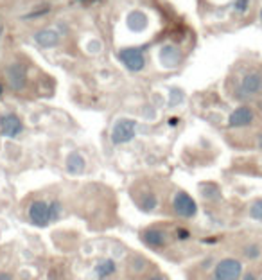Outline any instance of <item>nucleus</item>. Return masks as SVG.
Instances as JSON below:
<instances>
[{
	"label": "nucleus",
	"instance_id": "obj_4",
	"mask_svg": "<svg viewBox=\"0 0 262 280\" xmlns=\"http://www.w3.org/2000/svg\"><path fill=\"white\" fill-rule=\"evenodd\" d=\"M173 208L176 212V216L180 218L190 219L198 214V205L196 201L192 199V196L185 191H178L173 198Z\"/></svg>",
	"mask_w": 262,
	"mask_h": 280
},
{
	"label": "nucleus",
	"instance_id": "obj_23",
	"mask_svg": "<svg viewBox=\"0 0 262 280\" xmlns=\"http://www.w3.org/2000/svg\"><path fill=\"white\" fill-rule=\"evenodd\" d=\"M243 280H257V276H255L253 271H246L243 275Z\"/></svg>",
	"mask_w": 262,
	"mask_h": 280
},
{
	"label": "nucleus",
	"instance_id": "obj_26",
	"mask_svg": "<svg viewBox=\"0 0 262 280\" xmlns=\"http://www.w3.org/2000/svg\"><path fill=\"white\" fill-rule=\"evenodd\" d=\"M149 280H163V278H162V276H160V275H153Z\"/></svg>",
	"mask_w": 262,
	"mask_h": 280
},
{
	"label": "nucleus",
	"instance_id": "obj_21",
	"mask_svg": "<svg viewBox=\"0 0 262 280\" xmlns=\"http://www.w3.org/2000/svg\"><path fill=\"white\" fill-rule=\"evenodd\" d=\"M181 97H183V93H181L178 88L171 90V106H176L178 102L181 101Z\"/></svg>",
	"mask_w": 262,
	"mask_h": 280
},
{
	"label": "nucleus",
	"instance_id": "obj_29",
	"mask_svg": "<svg viewBox=\"0 0 262 280\" xmlns=\"http://www.w3.org/2000/svg\"><path fill=\"white\" fill-rule=\"evenodd\" d=\"M260 18H262V13H260Z\"/></svg>",
	"mask_w": 262,
	"mask_h": 280
},
{
	"label": "nucleus",
	"instance_id": "obj_15",
	"mask_svg": "<svg viewBox=\"0 0 262 280\" xmlns=\"http://www.w3.org/2000/svg\"><path fill=\"white\" fill-rule=\"evenodd\" d=\"M126 23L133 32H139L147 27V16L142 11H131L126 18Z\"/></svg>",
	"mask_w": 262,
	"mask_h": 280
},
{
	"label": "nucleus",
	"instance_id": "obj_7",
	"mask_svg": "<svg viewBox=\"0 0 262 280\" xmlns=\"http://www.w3.org/2000/svg\"><path fill=\"white\" fill-rule=\"evenodd\" d=\"M255 119V113L250 106H239L235 108L234 112L228 117V126L230 128H244V126H250Z\"/></svg>",
	"mask_w": 262,
	"mask_h": 280
},
{
	"label": "nucleus",
	"instance_id": "obj_2",
	"mask_svg": "<svg viewBox=\"0 0 262 280\" xmlns=\"http://www.w3.org/2000/svg\"><path fill=\"white\" fill-rule=\"evenodd\" d=\"M137 135V122L133 119H119L112 128V142L117 146L127 144Z\"/></svg>",
	"mask_w": 262,
	"mask_h": 280
},
{
	"label": "nucleus",
	"instance_id": "obj_14",
	"mask_svg": "<svg viewBox=\"0 0 262 280\" xmlns=\"http://www.w3.org/2000/svg\"><path fill=\"white\" fill-rule=\"evenodd\" d=\"M93 271H95V275L99 280H106L117 271V264H115V261H112V259H103V261L95 264Z\"/></svg>",
	"mask_w": 262,
	"mask_h": 280
},
{
	"label": "nucleus",
	"instance_id": "obj_8",
	"mask_svg": "<svg viewBox=\"0 0 262 280\" xmlns=\"http://www.w3.org/2000/svg\"><path fill=\"white\" fill-rule=\"evenodd\" d=\"M140 239L144 241V244L149 246L153 250H162L163 246L167 244V237L166 232L162 228H156V226H151V228H146L142 233H140Z\"/></svg>",
	"mask_w": 262,
	"mask_h": 280
},
{
	"label": "nucleus",
	"instance_id": "obj_19",
	"mask_svg": "<svg viewBox=\"0 0 262 280\" xmlns=\"http://www.w3.org/2000/svg\"><path fill=\"white\" fill-rule=\"evenodd\" d=\"M244 255L248 257V259H258L260 257V248H258L257 244H250L244 248Z\"/></svg>",
	"mask_w": 262,
	"mask_h": 280
},
{
	"label": "nucleus",
	"instance_id": "obj_17",
	"mask_svg": "<svg viewBox=\"0 0 262 280\" xmlns=\"http://www.w3.org/2000/svg\"><path fill=\"white\" fill-rule=\"evenodd\" d=\"M250 218L257 219V221H262V198L255 199L250 206Z\"/></svg>",
	"mask_w": 262,
	"mask_h": 280
},
{
	"label": "nucleus",
	"instance_id": "obj_20",
	"mask_svg": "<svg viewBox=\"0 0 262 280\" xmlns=\"http://www.w3.org/2000/svg\"><path fill=\"white\" fill-rule=\"evenodd\" d=\"M59 214H61V203L58 199L50 201V218H52V221H56L59 218Z\"/></svg>",
	"mask_w": 262,
	"mask_h": 280
},
{
	"label": "nucleus",
	"instance_id": "obj_1",
	"mask_svg": "<svg viewBox=\"0 0 262 280\" xmlns=\"http://www.w3.org/2000/svg\"><path fill=\"white\" fill-rule=\"evenodd\" d=\"M243 276V264L239 259L226 257L221 259L214 268V280H239Z\"/></svg>",
	"mask_w": 262,
	"mask_h": 280
},
{
	"label": "nucleus",
	"instance_id": "obj_13",
	"mask_svg": "<svg viewBox=\"0 0 262 280\" xmlns=\"http://www.w3.org/2000/svg\"><path fill=\"white\" fill-rule=\"evenodd\" d=\"M35 40L40 47H45V49H50L54 47L56 43L59 42V34L54 31V29H43V31H38L35 34Z\"/></svg>",
	"mask_w": 262,
	"mask_h": 280
},
{
	"label": "nucleus",
	"instance_id": "obj_18",
	"mask_svg": "<svg viewBox=\"0 0 262 280\" xmlns=\"http://www.w3.org/2000/svg\"><path fill=\"white\" fill-rule=\"evenodd\" d=\"M201 194L208 199H214V194L219 198V189H217L216 185H212V183H205V185L201 187Z\"/></svg>",
	"mask_w": 262,
	"mask_h": 280
},
{
	"label": "nucleus",
	"instance_id": "obj_5",
	"mask_svg": "<svg viewBox=\"0 0 262 280\" xmlns=\"http://www.w3.org/2000/svg\"><path fill=\"white\" fill-rule=\"evenodd\" d=\"M119 59L131 72H140L146 66V58H144L142 49H139V47H126V49H122L119 52Z\"/></svg>",
	"mask_w": 262,
	"mask_h": 280
},
{
	"label": "nucleus",
	"instance_id": "obj_16",
	"mask_svg": "<svg viewBox=\"0 0 262 280\" xmlns=\"http://www.w3.org/2000/svg\"><path fill=\"white\" fill-rule=\"evenodd\" d=\"M137 203H139V208L142 210V212H147V214H149V212H153V210L158 206V198H156L153 192H144Z\"/></svg>",
	"mask_w": 262,
	"mask_h": 280
},
{
	"label": "nucleus",
	"instance_id": "obj_24",
	"mask_svg": "<svg viewBox=\"0 0 262 280\" xmlns=\"http://www.w3.org/2000/svg\"><path fill=\"white\" fill-rule=\"evenodd\" d=\"M246 2L248 0H237V9H239V11H244V9H246Z\"/></svg>",
	"mask_w": 262,
	"mask_h": 280
},
{
	"label": "nucleus",
	"instance_id": "obj_25",
	"mask_svg": "<svg viewBox=\"0 0 262 280\" xmlns=\"http://www.w3.org/2000/svg\"><path fill=\"white\" fill-rule=\"evenodd\" d=\"M0 280H13V275H11V273L0 271Z\"/></svg>",
	"mask_w": 262,
	"mask_h": 280
},
{
	"label": "nucleus",
	"instance_id": "obj_9",
	"mask_svg": "<svg viewBox=\"0 0 262 280\" xmlns=\"http://www.w3.org/2000/svg\"><path fill=\"white\" fill-rule=\"evenodd\" d=\"M23 124L18 119V115L15 113H6V115L0 117V131L4 136H9V138H15L22 133Z\"/></svg>",
	"mask_w": 262,
	"mask_h": 280
},
{
	"label": "nucleus",
	"instance_id": "obj_27",
	"mask_svg": "<svg viewBox=\"0 0 262 280\" xmlns=\"http://www.w3.org/2000/svg\"><path fill=\"white\" fill-rule=\"evenodd\" d=\"M258 148H260V149H262V135H260V136H258Z\"/></svg>",
	"mask_w": 262,
	"mask_h": 280
},
{
	"label": "nucleus",
	"instance_id": "obj_10",
	"mask_svg": "<svg viewBox=\"0 0 262 280\" xmlns=\"http://www.w3.org/2000/svg\"><path fill=\"white\" fill-rule=\"evenodd\" d=\"M262 92V74L260 72H250L241 81V95L251 97Z\"/></svg>",
	"mask_w": 262,
	"mask_h": 280
},
{
	"label": "nucleus",
	"instance_id": "obj_6",
	"mask_svg": "<svg viewBox=\"0 0 262 280\" xmlns=\"http://www.w3.org/2000/svg\"><path fill=\"white\" fill-rule=\"evenodd\" d=\"M6 78H8L9 86L20 92V90L25 88V83H27V68L22 63H11L6 68Z\"/></svg>",
	"mask_w": 262,
	"mask_h": 280
},
{
	"label": "nucleus",
	"instance_id": "obj_28",
	"mask_svg": "<svg viewBox=\"0 0 262 280\" xmlns=\"http://www.w3.org/2000/svg\"><path fill=\"white\" fill-rule=\"evenodd\" d=\"M0 93H2V85H0Z\"/></svg>",
	"mask_w": 262,
	"mask_h": 280
},
{
	"label": "nucleus",
	"instance_id": "obj_11",
	"mask_svg": "<svg viewBox=\"0 0 262 280\" xmlns=\"http://www.w3.org/2000/svg\"><path fill=\"white\" fill-rule=\"evenodd\" d=\"M181 59V52L178 51V47L174 45H163L162 51H160V61L166 68H174V66L180 63Z\"/></svg>",
	"mask_w": 262,
	"mask_h": 280
},
{
	"label": "nucleus",
	"instance_id": "obj_12",
	"mask_svg": "<svg viewBox=\"0 0 262 280\" xmlns=\"http://www.w3.org/2000/svg\"><path fill=\"white\" fill-rule=\"evenodd\" d=\"M65 165H67V171H69L70 174H81L86 167V162L79 153L72 151V153H69V156H67Z\"/></svg>",
	"mask_w": 262,
	"mask_h": 280
},
{
	"label": "nucleus",
	"instance_id": "obj_22",
	"mask_svg": "<svg viewBox=\"0 0 262 280\" xmlns=\"http://www.w3.org/2000/svg\"><path fill=\"white\" fill-rule=\"evenodd\" d=\"M176 233H178V237L180 239H189V230L181 228V226H178L176 228Z\"/></svg>",
	"mask_w": 262,
	"mask_h": 280
},
{
	"label": "nucleus",
	"instance_id": "obj_3",
	"mask_svg": "<svg viewBox=\"0 0 262 280\" xmlns=\"http://www.w3.org/2000/svg\"><path fill=\"white\" fill-rule=\"evenodd\" d=\"M27 218L35 226L45 228L49 223H52V218H50V203L43 201V199H35L27 208Z\"/></svg>",
	"mask_w": 262,
	"mask_h": 280
},
{
	"label": "nucleus",
	"instance_id": "obj_31",
	"mask_svg": "<svg viewBox=\"0 0 262 280\" xmlns=\"http://www.w3.org/2000/svg\"><path fill=\"white\" fill-rule=\"evenodd\" d=\"M260 280H262V278H260Z\"/></svg>",
	"mask_w": 262,
	"mask_h": 280
},
{
	"label": "nucleus",
	"instance_id": "obj_30",
	"mask_svg": "<svg viewBox=\"0 0 262 280\" xmlns=\"http://www.w3.org/2000/svg\"><path fill=\"white\" fill-rule=\"evenodd\" d=\"M106 280H110V278H106Z\"/></svg>",
	"mask_w": 262,
	"mask_h": 280
}]
</instances>
